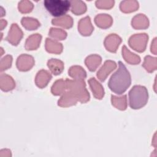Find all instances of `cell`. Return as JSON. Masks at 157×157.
<instances>
[{
  "label": "cell",
  "instance_id": "3",
  "mask_svg": "<svg viewBox=\"0 0 157 157\" xmlns=\"http://www.w3.org/2000/svg\"><path fill=\"white\" fill-rule=\"evenodd\" d=\"M44 4L47 11L54 17L65 15L71 6V1L67 0H45Z\"/></svg>",
  "mask_w": 157,
  "mask_h": 157
},
{
  "label": "cell",
  "instance_id": "4",
  "mask_svg": "<svg viewBox=\"0 0 157 157\" xmlns=\"http://www.w3.org/2000/svg\"><path fill=\"white\" fill-rule=\"evenodd\" d=\"M116 67V64L113 61H105L104 66L101 68V70L98 72L97 76L101 81H104L109 73Z\"/></svg>",
  "mask_w": 157,
  "mask_h": 157
},
{
  "label": "cell",
  "instance_id": "6",
  "mask_svg": "<svg viewBox=\"0 0 157 157\" xmlns=\"http://www.w3.org/2000/svg\"><path fill=\"white\" fill-rule=\"evenodd\" d=\"M48 66L55 75L59 74L63 69V63L61 61L51 59L48 62Z\"/></svg>",
  "mask_w": 157,
  "mask_h": 157
},
{
  "label": "cell",
  "instance_id": "1",
  "mask_svg": "<svg viewBox=\"0 0 157 157\" xmlns=\"http://www.w3.org/2000/svg\"><path fill=\"white\" fill-rule=\"evenodd\" d=\"M131 83V75L121 61L118 62V69L112 74L108 82L110 90L118 94L124 93Z\"/></svg>",
  "mask_w": 157,
  "mask_h": 157
},
{
  "label": "cell",
  "instance_id": "7",
  "mask_svg": "<svg viewBox=\"0 0 157 157\" xmlns=\"http://www.w3.org/2000/svg\"><path fill=\"white\" fill-rule=\"evenodd\" d=\"M72 6V12L75 14H81L86 11V6L84 2L80 1H71Z\"/></svg>",
  "mask_w": 157,
  "mask_h": 157
},
{
  "label": "cell",
  "instance_id": "8",
  "mask_svg": "<svg viewBox=\"0 0 157 157\" xmlns=\"http://www.w3.org/2000/svg\"><path fill=\"white\" fill-rule=\"evenodd\" d=\"M72 18L69 16H66L65 17H63L60 19H55L52 21V23L55 25H59L61 26L64 27L65 24V27L66 28H71L72 26Z\"/></svg>",
  "mask_w": 157,
  "mask_h": 157
},
{
  "label": "cell",
  "instance_id": "2",
  "mask_svg": "<svg viewBox=\"0 0 157 157\" xmlns=\"http://www.w3.org/2000/svg\"><path fill=\"white\" fill-rule=\"evenodd\" d=\"M148 96V91L145 86H134L129 92L130 107L134 109H138L144 107L147 102Z\"/></svg>",
  "mask_w": 157,
  "mask_h": 157
},
{
  "label": "cell",
  "instance_id": "9",
  "mask_svg": "<svg viewBox=\"0 0 157 157\" xmlns=\"http://www.w3.org/2000/svg\"><path fill=\"white\" fill-rule=\"evenodd\" d=\"M19 10L23 13H26L31 11L33 9V4L29 1H21L19 3Z\"/></svg>",
  "mask_w": 157,
  "mask_h": 157
},
{
  "label": "cell",
  "instance_id": "5",
  "mask_svg": "<svg viewBox=\"0 0 157 157\" xmlns=\"http://www.w3.org/2000/svg\"><path fill=\"white\" fill-rule=\"evenodd\" d=\"M94 96L97 99H101L104 95V91L101 85L97 82L94 78H91L88 81Z\"/></svg>",
  "mask_w": 157,
  "mask_h": 157
}]
</instances>
